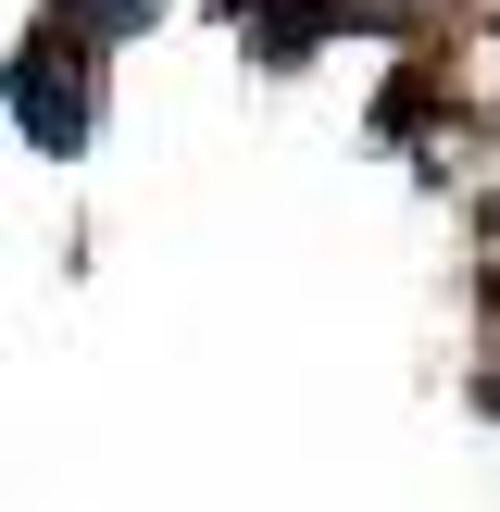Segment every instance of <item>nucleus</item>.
I'll return each mask as SVG.
<instances>
[{
    "mask_svg": "<svg viewBox=\"0 0 500 512\" xmlns=\"http://www.w3.org/2000/svg\"><path fill=\"white\" fill-rule=\"evenodd\" d=\"M75 38V25H63ZM38 25V38L13 50V125H25V150H50V163H75V150L100 138V88H88V50H63Z\"/></svg>",
    "mask_w": 500,
    "mask_h": 512,
    "instance_id": "1",
    "label": "nucleus"
},
{
    "mask_svg": "<svg viewBox=\"0 0 500 512\" xmlns=\"http://www.w3.org/2000/svg\"><path fill=\"white\" fill-rule=\"evenodd\" d=\"M150 13L163 0H50V25H75V38H138Z\"/></svg>",
    "mask_w": 500,
    "mask_h": 512,
    "instance_id": "2",
    "label": "nucleus"
}]
</instances>
